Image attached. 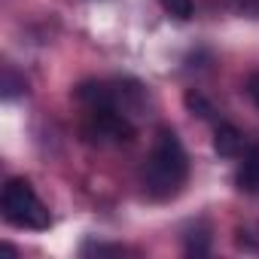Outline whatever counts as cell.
Instances as JSON below:
<instances>
[{
	"label": "cell",
	"mask_w": 259,
	"mask_h": 259,
	"mask_svg": "<svg viewBox=\"0 0 259 259\" xmlns=\"http://www.w3.org/2000/svg\"><path fill=\"white\" fill-rule=\"evenodd\" d=\"M144 189L150 198L156 201H165V198H174L186 177H189V159H186V150L180 144V138L171 132V128H162L156 135V144H153V153L144 165Z\"/></svg>",
	"instance_id": "6da1fadb"
},
{
	"label": "cell",
	"mask_w": 259,
	"mask_h": 259,
	"mask_svg": "<svg viewBox=\"0 0 259 259\" xmlns=\"http://www.w3.org/2000/svg\"><path fill=\"white\" fill-rule=\"evenodd\" d=\"M0 210H4V220L16 229H34L43 232L52 226V213L49 207L40 201V195L34 192V186L25 177H13L4 186V195H0Z\"/></svg>",
	"instance_id": "7a4b0ae2"
},
{
	"label": "cell",
	"mask_w": 259,
	"mask_h": 259,
	"mask_svg": "<svg viewBox=\"0 0 259 259\" xmlns=\"http://www.w3.org/2000/svg\"><path fill=\"white\" fill-rule=\"evenodd\" d=\"M85 138L98 141V144H125L135 138V125L125 113L113 110V107H101V110H89V122H85Z\"/></svg>",
	"instance_id": "3957f363"
},
{
	"label": "cell",
	"mask_w": 259,
	"mask_h": 259,
	"mask_svg": "<svg viewBox=\"0 0 259 259\" xmlns=\"http://www.w3.org/2000/svg\"><path fill=\"white\" fill-rule=\"evenodd\" d=\"M235 183H238L241 192H247V195H259V144H253V147L244 153V162L238 165Z\"/></svg>",
	"instance_id": "277c9868"
},
{
	"label": "cell",
	"mask_w": 259,
	"mask_h": 259,
	"mask_svg": "<svg viewBox=\"0 0 259 259\" xmlns=\"http://www.w3.org/2000/svg\"><path fill=\"white\" fill-rule=\"evenodd\" d=\"M213 150L223 159H238L244 153V135L238 132L235 125H217V132H213Z\"/></svg>",
	"instance_id": "5b68a950"
},
{
	"label": "cell",
	"mask_w": 259,
	"mask_h": 259,
	"mask_svg": "<svg viewBox=\"0 0 259 259\" xmlns=\"http://www.w3.org/2000/svg\"><path fill=\"white\" fill-rule=\"evenodd\" d=\"M207 250H210V235H207V229H192L189 235H186V253L189 256H207Z\"/></svg>",
	"instance_id": "8992f818"
},
{
	"label": "cell",
	"mask_w": 259,
	"mask_h": 259,
	"mask_svg": "<svg viewBox=\"0 0 259 259\" xmlns=\"http://www.w3.org/2000/svg\"><path fill=\"white\" fill-rule=\"evenodd\" d=\"M19 95H25V79L16 76L13 67H7V70H4V98L13 101V98H19Z\"/></svg>",
	"instance_id": "52a82bcc"
},
{
	"label": "cell",
	"mask_w": 259,
	"mask_h": 259,
	"mask_svg": "<svg viewBox=\"0 0 259 259\" xmlns=\"http://www.w3.org/2000/svg\"><path fill=\"white\" fill-rule=\"evenodd\" d=\"M162 7H165L168 16H174V19H180V22H186V19L192 16V10H195L192 0H162Z\"/></svg>",
	"instance_id": "ba28073f"
},
{
	"label": "cell",
	"mask_w": 259,
	"mask_h": 259,
	"mask_svg": "<svg viewBox=\"0 0 259 259\" xmlns=\"http://www.w3.org/2000/svg\"><path fill=\"white\" fill-rule=\"evenodd\" d=\"M186 107H189L192 113H198L201 119H210V113H213V107H210L201 95H195V92H189V95H186Z\"/></svg>",
	"instance_id": "9c48e42d"
},
{
	"label": "cell",
	"mask_w": 259,
	"mask_h": 259,
	"mask_svg": "<svg viewBox=\"0 0 259 259\" xmlns=\"http://www.w3.org/2000/svg\"><path fill=\"white\" fill-rule=\"evenodd\" d=\"M89 253H95V256H107V253L110 256H122L125 250L122 247H107V244H85L82 247V256H89Z\"/></svg>",
	"instance_id": "30bf717a"
},
{
	"label": "cell",
	"mask_w": 259,
	"mask_h": 259,
	"mask_svg": "<svg viewBox=\"0 0 259 259\" xmlns=\"http://www.w3.org/2000/svg\"><path fill=\"white\" fill-rule=\"evenodd\" d=\"M247 95H250V101L259 107V73H250V76H247Z\"/></svg>",
	"instance_id": "8fae6325"
}]
</instances>
